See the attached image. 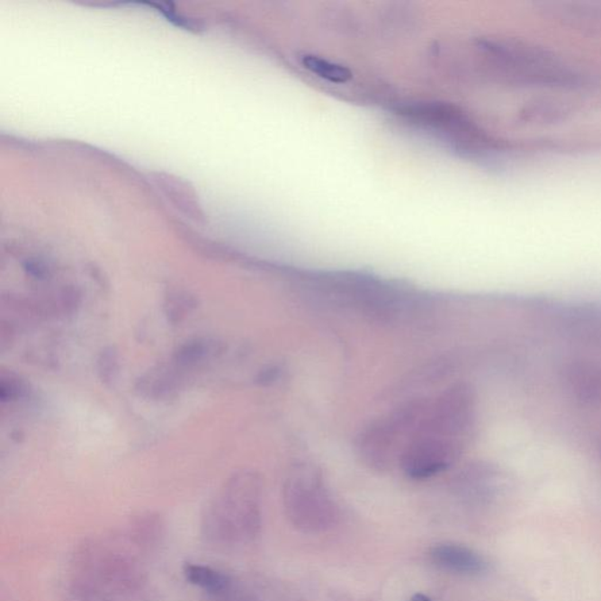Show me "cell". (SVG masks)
<instances>
[{
	"instance_id": "cell-3",
	"label": "cell",
	"mask_w": 601,
	"mask_h": 601,
	"mask_svg": "<svg viewBox=\"0 0 601 601\" xmlns=\"http://www.w3.org/2000/svg\"><path fill=\"white\" fill-rule=\"evenodd\" d=\"M302 65L308 71L314 73L323 80L333 84H345L353 79V73L348 67L331 63L321 57L306 55L302 57Z\"/></svg>"
},
{
	"instance_id": "cell-6",
	"label": "cell",
	"mask_w": 601,
	"mask_h": 601,
	"mask_svg": "<svg viewBox=\"0 0 601 601\" xmlns=\"http://www.w3.org/2000/svg\"><path fill=\"white\" fill-rule=\"evenodd\" d=\"M26 392L25 384L18 382L17 379L9 377V380L3 377L2 380V399L3 400H13L18 397L24 396Z\"/></svg>"
},
{
	"instance_id": "cell-4",
	"label": "cell",
	"mask_w": 601,
	"mask_h": 601,
	"mask_svg": "<svg viewBox=\"0 0 601 601\" xmlns=\"http://www.w3.org/2000/svg\"><path fill=\"white\" fill-rule=\"evenodd\" d=\"M118 372V354L113 349H107L99 360L100 377L105 383H112Z\"/></svg>"
},
{
	"instance_id": "cell-2",
	"label": "cell",
	"mask_w": 601,
	"mask_h": 601,
	"mask_svg": "<svg viewBox=\"0 0 601 601\" xmlns=\"http://www.w3.org/2000/svg\"><path fill=\"white\" fill-rule=\"evenodd\" d=\"M184 576L188 583L208 592H221L230 584L229 576L205 565L186 564Z\"/></svg>"
},
{
	"instance_id": "cell-7",
	"label": "cell",
	"mask_w": 601,
	"mask_h": 601,
	"mask_svg": "<svg viewBox=\"0 0 601 601\" xmlns=\"http://www.w3.org/2000/svg\"><path fill=\"white\" fill-rule=\"evenodd\" d=\"M410 601H433L429 597L423 595V593H416L411 597Z\"/></svg>"
},
{
	"instance_id": "cell-1",
	"label": "cell",
	"mask_w": 601,
	"mask_h": 601,
	"mask_svg": "<svg viewBox=\"0 0 601 601\" xmlns=\"http://www.w3.org/2000/svg\"><path fill=\"white\" fill-rule=\"evenodd\" d=\"M431 561L445 571L479 576L488 571V562L469 547L458 544H438L430 550Z\"/></svg>"
},
{
	"instance_id": "cell-5",
	"label": "cell",
	"mask_w": 601,
	"mask_h": 601,
	"mask_svg": "<svg viewBox=\"0 0 601 601\" xmlns=\"http://www.w3.org/2000/svg\"><path fill=\"white\" fill-rule=\"evenodd\" d=\"M192 306L191 298H187V295L180 294V292H175L169 300L167 314L172 321L175 319L173 318H175V321H178L180 316H184L186 311H190Z\"/></svg>"
}]
</instances>
